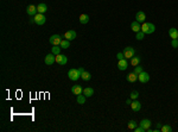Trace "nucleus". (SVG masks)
Masks as SVG:
<instances>
[{"label":"nucleus","mask_w":178,"mask_h":132,"mask_svg":"<svg viewBox=\"0 0 178 132\" xmlns=\"http://www.w3.org/2000/svg\"><path fill=\"white\" fill-rule=\"evenodd\" d=\"M131 108L133 112H139L140 109H141V104H140L138 100H134V101H132V104H131Z\"/></svg>","instance_id":"12"},{"label":"nucleus","mask_w":178,"mask_h":132,"mask_svg":"<svg viewBox=\"0 0 178 132\" xmlns=\"http://www.w3.org/2000/svg\"><path fill=\"white\" fill-rule=\"evenodd\" d=\"M141 72H144V69H142V67H140V65H137V67H134V70H133V73H135L137 75H139Z\"/></svg>","instance_id":"28"},{"label":"nucleus","mask_w":178,"mask_h":132,"mask_svg":"<svg viewBox=\"0 0 178 132\" xmlns=\"http://www.w3.org/2000/svg\"><path fill=\"white\" fill-rule=\"evenodd\" d=\"M151 124H152V123H151L150 119H142L141 122H140V126L144 127L145 131H147V130L150 129V127H151Z\"/></svg>","instance_id":"15"},{"label":"nucleus","mask_w":178,"mask_h":132,"mask_svg":"<svg viewBox=\"0 0 178 132\" xmlns=\"http://www.w3.org/2000/svg\"><path fill=\"white\" fill-rule=\"evenodd\" d=\"M122 52H124V55H125V58H128V60H131L132 57L135 55L134 48H132V47H126Z\"/></svg>","instance_id":"3"},{"label":"nucleus","mask_w":178,"mask_h":132,"mask_svg":"<svg viewBox=\"0 0 178 132\" xmlns=\"http://www.w3.org/2000/svg\"><path fill=\"white\" fill-rule=\"evenodd\" d=\"M116 58H118V60H122V58H125L124 52H118V55H116Z\"/></svg>","instance_id":"33"},{"label":"nucleus","mask_w":178,"mask_h":132,"mask_svg":"<svg viewBox=\"0 0 178 132\" xmlns=\"http://www.w3.org/2000/svg\"><path fill=\"white\" fill-rule=\"evenodd\" d=\"M67 62H68V58H67V56H65V55H61V54L56 55V63H57V64L65 65V64H67Z\"/></svg>","instance_id":"8"},{"label":"nucleus","mask_w":178,"mask_h":132,"mask_svg":"<svg viewBox=\"0 0 178 132\" xmlns=\"http://www.w3.org/2000/svg\"><path fill=\"white\" fill-rule=\"evenodd\" d=\"M144 36H145V34L140 30L139 32H137V37H135V38H137L138 41H141V39H144Z\"/></svg>","instance_id":"31"},{"label":"nucleus","mask_w":178,"mask_h":132,"mask_svg":"<svg viewBox=\"0 0 178 132\" xmlns=\"http://www.w3.org/2000/svg\"><path fill=\"white\" fill-rule=\"evenodd\" d=\"M61 49H62V48L59 47V45H52L51 52L54 55H58V54H61Z\"/></svg>","instance_id":"26"},{"label":"nucleus","mask_w":178,"mask_h":132,"mask_svg":"<svg viewBox=\"0 0 178 132\" xmlns=\"http://www.w3.org/2000/svg\"><path fill=\"white\" fill-rule=\"evenodd\" d=\"M169 35H170V37L172 39H178V31H177V29L171 28L170 30H169Z\"/></svg>","instance_id":"19"},{"label":"nucleus","mask_w":178,"mask_h":132,"mask_svg":"<svg viewBox=\"0 0 178 132\" xmlns=\"http://www.w3.org/2000/svg\"><path fill=\"white\" fill-rule=\"evenodd\" d=\"M68 76H69V79L71 81H77L78 79L81 78V73L78 72V69H70L69 72H68Z\"/></svg>","instance_id":"2"},{"label":"nucleus","mask_w":178,"mask_h":132,"mask_svg":"<svg viewBox=\"0 0 178 132\" xmlns=\"http://www.w3.org/2000/svg\"><path fill=\"white\" fill-rule=\"evenodd\" d=\"M131 29H132V30H133L134 32H139L140 30H141V26H140V23H139V21H137V20L132 21V24H131Z\"/></svg>","instance_id":"16"},{"label":"nucleus","mask_w":178,"mask_h":132,"mask_svg":"<svg viewBox=\"0 0 178 132\" xmlns=\"http://www.w3.org/2000/svg\"><path fill=\"white\" fill-rule=\"evenodd\" d=\"M38 10H37V6L35 5H28L27 8H26V13H27L28 16H36Z\"/></svg>","instance_id":"10"},{"label":"nucleus","mask_w":178,"mask_h":132,"mask_svg":"<svg viewBox=\"0 0 178 132\" xmlns=\"http://www.w3.org/2000/svg\"><path fill=\"white\" fill-rule=\"evenodd\" d=\"M171 45H172V48L177 49V48H178V39H172V42H171Z\"/></svg>","instance_id":"32"},{"label":"nucleus","mask_w":178,"mask_h":132,"mask_svg":"<svg viewBox=\"0 0 178 132\" xmlns=\"http://www.w3.org/2000/svg\"><path fill=\"white\" fill-rule=\"evenodd\" d=\"M71 92L75 94V95H80V94L83 93V88L81 87L80 85H75L71 87Z\"/></svg>","instance_id":"14"},{"label":"nucleus","mask_w":178,"mask_h":132,"mask_svg":"<svg viewBox=\"0 0 178 132\" xmlns=\"http://www.w3.org/2000/svg\"><path fill=\"white\" fill-rule=\"evenodd\" d=\"M37 10H38V13H42V14H44V13L48 11V6L45 5L44 3H41L37 5Z\"/></svg>","instance_id":"17"},{"label":"nucleus","mask_w":178,"mask_h":132,"mask_svg":"<svg viewBox=\"0 0 178 132\" xmlns=\"http://www.w3.org/2000/svg\"><path fill=\"white\" fill-rule=\"evenodd\" d=\"M145 19H146V14H145L142 11L137 12V14H135V20L139 21V23H144Z\"/></svg>","instance_id":"13"},{"label":"nucleus","mask_w":178,"mask_h":132,"mask_svg":"<svg viewBox=\"0 0 178 132\" xmlns=\"http://www.w3.org/2000/svg\"><path fill=\"white\" fill-rule=\"evenodd\" d=\"M81 79H82L83 81H89L91 79V74L89 72H85L84 70V72L82 73V75H81Z\"/></svg>","instance_id":"22"},{"label":"nucleus","mask_w":178,"mask_h":132,"mask_svg":"<svg viewBox=\"0 0 178 132\" xmlns=\"http://www.w3.org/2000/svg\"><path fill=\"white\" fill-rule=\"evenodd\" d=\"M83 94H84L87 98H90V96H93V94H94V89L91 87H87V88L83 89Z\"/></svg>","instance_id":"21"},{"label":"nucleus","mask_w":178,"mask_h":132,"mask_svg":"<svg viewBox=\"0 0 178 132\" xmlns=\"http://www.w3.org/2000/svg\"><path fill=\"white\" fill-rule=\"evenodd\" d=\"M134 131H135V132H146V131H145V129H144V127H141V126H139V127H135V129H134Z\"/></svg>","instance_id":"34"},{"label":"nucleus","mask_w":178,"mask_h":132,"mask_svg":"<svg viewBox=\"0 0 178 132\" xmlns=\"http://www.w3.org/2000/svg\"><path fill=\"white\" fill-rule=\"evenodd\" d=\"M128 67V62H127V58H122V60H119L118 63V68L120 70H126Z\"/></svg>","instance_id":"11"},{"label":"nucleus","mask_w":178,"mask_h":132,"mask_svg":"<svg viewBox=\"0 0 178 132\" xmlns=\"http://www.w3.org/2000/svg\"><path fill=\"white\" fill-rule=\"evenodd\" d=\"M162 132H171L172 131V127L170 125H162V129H160Z\"/></svg>","instance_id":"27"},{"label":"nucleus","mask_w":178,"mask_h":132,"mask_svg":"<svg viewBox=\"0 0 178 132\" xmlns=\"http://www.w3.org/2000/svg\"><path fill=\"white\" fill-rule=\"evenodd\" d=\"M49 42L51 45H59L61 42H62V37L59 36V35H52V36L50 37Z\"/></svg>","instance_id":"7"},{"label":"nucleus","mask_w":178,"mask_h":132,"mask_svg":"<svg viewBox=\"0 0 178 132\" xmlns=\"http://www.w3.org/2000/svg\"><path fill=\"white\" fill-rule=\"evenodd\" d=\"M76 32L74 31V30H69V31H67L64 34V36H63V38H65V39H68V41H74V39L76 38Z\"/></svg>","instance_id":"9"},{"label":"nucleus","mask_w":178,"mask_h":132,"mask_svg":"<svg viewBox=\"0 0 178 132\" xmlns=\"http://www.w3.org/2000/svg\"><path fill=\"white\" fill-rule=\"evenodd\" d=\"M126 79H127V81H128V82H132V83H133V82H135V81L138 80V75L135 74V73L132 72V73H129L128 75H127Z\"/></svg>","instance_id":"18"},{"label":"nucleus","mask_w":178,"mask_h":132,"mask_svg":"<svg viewBox=\"0 0 178 132\" xmlns=\"http://www.w3.org/2000/svg\"><path fill=\"white\" fill-rule=\"evenodd\" d=\"M59 47L62 48V49H68V48L70 47V41H68V39H62Z\"/></svg>","instance_id":"23"},{"label":"nucleus","mask_w":178,"mask_h":132,"mask_svg":"<svg viewBox=\"0 0 178 132\" xmlns=\"http://www.w3.org/2000/svg\"><path fill=\"white\" fill-rule=\"evenodd\" d=\"M85 98L87 96L84 95V94H80V95H77V99H76V101H77V104H80V105H83L85 102Z\"/></svg>","instance_id":"25"},{"label":"nucleus","mask_w":178,"mask_h":132,"mask_svg":"<svg viewBox=\"0 0 178 132\" xmlns=\"http://www.w3.org/2000/svg\"><path fill=\"white\" fill-rule=\"evenodd\" d=\"M138 96H139V93H138L137 91L131 92V99H132V100H137Z\"/></svg>","instance_id":"30"},{"label":"nucleus","mask_w":178,"mask_h":132,"mask_svg":"<svg viewBox=\"0 0 178 132\" xmlns=\"http://www.w3.org/2000/svg\"><path fill=\"white\" fill-rule=\"evenodd\" d=\"M44 62H45L47 65H52L55 62H56V55H54L52 52L49 55H47L45 58H44Z\"/></svg>","instance_id":"5"},{"label":"nucleus","mask_w":178,"mask_h":132,"mask_svg":"<svg viewBox=\"0 0 178 132\" xmlns=\"http://www.w3.org/2000/svg\"><path fill=\"white\" fill-rule=\"evenodd\" d=\"M126 102H127V104H128V105H131V104H132V99H127V100H126Z\"/></svg>","instance_id":"35"},{"label":"nucleus","mask_w":178,"mask_h":132,"mask_svg":"<svg viewBox=\"0 0 178 132\" xmlns=\"http://www.w3.org/2000/svg\"><path fill=\"white\" fill-rule=\"evenodd\" d=\"M135 127H137V123H135L134 120H131V122L128 123V129L129 130H134Z\"/></svg>","instance_id":"29"},{"label":"nucleus","mask_w":178,"mask_h":132,"mask_svg":"<svg viewBox=\"0 0 178 132\" xmlns=\"http://www.w3.org/2000/svg\"><path fill=\"white\" fill-rule=\"evenodd\" d=\"M88 21H89V16H88V14H81L80 16V23L84 25V24H87Z\"/></svg>","instance_id":"24"},{"label":"nucleus","mask_w":178,"mask_h":132,"mask_svg":"<svg viewBox=\"0 0 178 132\" xmlns=\"http://www.w3.org/2000/svg\"><path fill=\"white\" fill-rule=\"evenodd\" d=\"M33 20L37 25H43V24H45V21H47V18H45V16L42 14V13H37L36 16H35Z\"/></svg>","instance_id":"4"},{"label":"nucleus","mask_w":178,"mask_h":132,"mask_svg":"<svg viewBox=\"0 0 178 132\" xmlns=\"http://www.w3.org/2000/svg\"><path fill=\"white\" fill-rule=\"evenodd\" d=\"M141 31L144 32L145 35H151V34H153V32L156 31V26H154V24H152V23H142V25H141Z\"/></svg>","instance_id":"1"},{"label":"nucleus","mask_w":178,"mask_h":132,"mask_svg":"<svg viewBox=\"0 0 178 132\" xmlns=\"http://www.w3.org/2000/svg\"><path fill=\"white\" fill-rule=\"evenodd\" d=\"M140 64V56H133L131 58V65H133V67H137V65Z\"/></svg>","instance_id":"20"},{"label":"nucleus","mask_w":178,"mask_h":132,"mask_svg":"<svg viewBox=\"0 0 178 132\" xmlns=\"http://www.w3.org/2000/svg\"><path fill=\"white\" fill-rule=\"evenodd\" d=\"M138 80H139L141 83H147L148 81H150V74L146 73V72H141L139 75H138Z\"/></svg>","instance_id":"6"}]
</instances>
